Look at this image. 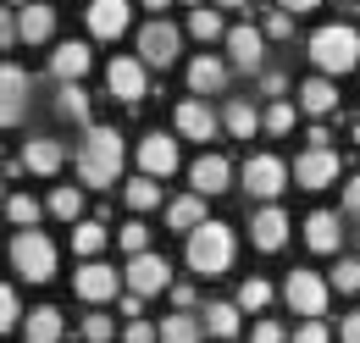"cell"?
Instances as JSON below:
<instances>
[{
	"instance_id": "50",
	"label": "cell",
	"mask_w": 360,
	"mask_h": 343,
	"mask_svg": "<svg viewBox=\"0 0 360 343\" xmlns=\"http://www.w3.org/2000/svg\"><path fill=\"white\" fill-rule=\"evenodd\" d=\"M321 0H277V11H288V17H300V11H316Z\"/></svg>"
},
{
	"instance_id": "55",
	"label": "cell",
	"mask_w": 360,
	"mask_h": 343,
	"mask_svg": "<svg viewBox=\"0 0 360 343\" xmlns=\"http://www.w3.org/2000/svg\"><path fill=\"white\" fill-rule=\"evenodd\" d=\"M0 200H6V177H0Z\"/></svg>"
},
{
	"instance_id": "10",
	"label": "cell",
	"mask_w": 360,
	"mask_h": 343,
	"mask_svg": "<svg viewBox=\"0 0 360 343\" xmlns=\"http://www.w3.org/2000/svg\"><path fill=\"white\" fill-rule=\"evenodd\" d=\"M244 188H250V200H277L283 188H288V167L277 161V155H250L244 161Z\"/></svg>"
},
{
	"instance_id": "12",
	"label": "cell",
	"mask_w": 360,
	"mask_h": 343,
	"mask_svg": "<svg viewBox=\"0 0 360 343\" xmlns=\"http://www.w3.org/2000/svg\"><path fill=\"white\" fill-rule=\"evenodd\" d=\"M139 172L155 177V183L172 177V172H178V138H172V133H144V138H139Z\"/></svg>"
},
{
	"instance_id": "54",
	"label": "cell",
	"mask_w": 360,
	"mask_h": 343,
	"mask_svg": "<svg viewBox=\"0 0 360 343\" xmlns=\"http://www.w3.org/2000/svg\"><path fill=\"white\" fill-rule=\"evenodd\" d=\"M183 6H205V0H183Z\"/></svg>"
},
{
	"instance_id": "41",
	"label": "cell",
	"mask_w": 360,
	"mask_h": 343,
	"mask_svg": "<svg viewBox=\"0 0 360 343\" xmlns=\"http://www.w3.org/2000/svg\"><path fill=\"white\" fill-rule=\"evenodd\" d=\"M294 343H333V332H327L321 316H305V321L294 327Z\"/></svg>"
},
{
	"instance_id": "38",
	"label": "cell",
	"mask_w": 360,
	"mask_h": 343,
	"mask_svg": "<svg viewBox=\"0 0 360 343\" xmlns=\"http://www.w3.org/2000/svg\"><path fill=\"white\" fill-rule=\"evenodd\" d=\"M327 288H338V294H360V260H338V271L327 277Z\"/></svg>"
},
{
	"instance_id": "43",
	"label": "cell",
	"mask_w": 360,
	"mask_h": 343,
	"mask_svg": "<svg viewBox=\"0 0 360 343\" xmlns=\"http://www.w3.org/2000/svg\"><path fill=\"white\" fill-rule=\"evenodd\" d=\"M261 34H266V39H288V34H294V17L271 6V11H266V28H261Z\"/></svg>"
},
{
	"instance_id": "35",
	"label": "cell",
	"mask_w": 360,
	"mask_h": 343,
	"mask_svg": "<svg viewBox=\"0 0 360 343\" xmlns=\"http://www.w3.org/2000/svg\"><path fill=\"white\" fill-rule=\"evenodd\" d=\"M188 34H194L200 44L222 39L227 28H222V17H217V6H188Z\"/></svg>"
},
{
	"instance_id": "27",
	"label": "cell",
	"mask_w": 360,
	"mask_h": 343,
	"mask_svg": "<svg viewBox=\"0 0 360 343\" xmlns=\"http://www.w3.org/2000/svg\"><path fill=\"white\" fill-rule=\"evenodd\" d=\"M200 332H211V338H238V304L227 299H211L205 304V316H200Z\"/></svg>"
},
{
	"instance_id": "5",
	"label": "cell",
	"mask_w": 360,
	"mask_h": 343,
	"mask_svg": "<svg viewBox=\"0 0 360 343\" xmlns=\"http://www.w3.org/2000/svg\"><path fill=\"white\" fill-rule=\"evenodd\" d=\"M128 294H139V299H150V294H161V288H172V266H167V255H155V250H139V255H128Z\"/></svg>"
},
{
	"instance_id": "18",
	"label": "cell",
	"mask_w": 360,
	"mask_h": 343,
	"mask_svg": "<svg viewBox=\"0 0 360 343\" xmlns=\"http://www.w3.org/2000/svg\"><path fill=\"white\" fill-rule=\"evenodd\" d=\"M217 111L205 105V100H183L178 105V138H194V144H205V138H217Z\"/></svg>"
},
{
	"instance_id": "52",
	"label": "cell",
	"mask_w": 360,
	"mask_h": 343,
	"mask_svg": "<svg viewBox=\"0 0 360 343\" xmlns=\"http://www.w3.org/2000/svg\"><path fill=\"white\" fill-rule=\"evenodd\" d=\"M144 6H150V11H155V17H161V11H167V6H172V0H144Z\"/></svg>"
},
{
	"instance_id": "53",
	"label": "cell",
	"mask_w": 360,
	"mask_h": 343,
	"mask_svg": "<svg viewBox=\"0 0 360 343\" xmlns=\"http://www.w3.org/2000/svg\"><path fill=\"white\" fill-rule=\"evenodd\" d=\"M217 6H233V11H238V6H250V0H217Z\"/></svg>"
},
{
	"instance_id": "13",
	"label": "cell",
	"mask_w": 360,
	"mask_h": 343,
	"mask_svg": "<svg viewBox=\"0 0 360 343\" xmlns=\"http://www.w3.org/2000/svg\"><path fill=\"white\" fill-rule=\"evenodd\" d=\"M288 227H294V221H288V216L277 211V205H261V211L250 216V244H255V250H261V255H277V250H283V244H288Z\"/></svg>"
},
{
	"instance_id": "22",
	"label": "cell",
	"mask_w": 360,
	"mask_h": 343,
	"mask_svg": "<svg viewBox=\"0 0 360 343\" xmlns=\"http://www.w3.org/2000/svg\"><path fill=\"white\" fill-rule=\"evenodd\" d=\"M188 89H194V94H222L227 89V61L222 56H194V61H188Z\"/></svg>"
},
{
	"instance_id": "21",
	"label": "cell",
	"mask_w": 360,
	"mask_h": 343,
	"mask_svg": "<svg viewBox=\"0 0 360 343\" xmlns=\"http://www.w3.org/2000/svg\"><path fill=\"white\" fill-rule=\"evenodd\" d=\"M61 161H67V150H61L56 138H28V144H22V161H17V167H22V172H34V177H56V172H61Z\"/></svg>"
},
{
	"instance_id": "19",
	"label": "cell",
	"mask_w": 360,
	"mask_h": 343,
	"mask_svg": "<svg viewBox=\"0 0 360 343\" xmlns=\"http://www.w3.org/2000/svg\"><path fill=\"white\" fill-rule=\"evenodd\" d=\"M89 67H94V50H89V44H78V39H67V44L50 50V72H56L61 84H78Z\"/></svg>"
},
{
	"instance_id": "56",
	"label": "cell",
	"mask_w": 360,
	"mask_h": 343,
	"mask_svg": "<svg viewBox=\"0 0 360 343\" xmlns=\"http://www.w3.org/2000/svg\"><path fill=\"white\" fill-rule=\"evenodd\" d=\"M6 6H22V0H6Z\"/></svg>"
},
{
	"instance_id": "40",
	"label": "cell",
	"mask_w": 360,
	"mask_h": 343,
	"mask_svg": "<svg viewBox=\"0 0 360 343\" xmlns=\"http://www.w3.org/2000/svg\"><path fill=\"white\" fill-rule=\"evenodd\" d=\"M17 316H22L17 288H11V283H0V332H11V327H17Z\"/></svg>"
},
{
	"instance_id": "7",
	"label": "cell",
	"mask_w": 360,
	"mask_h": 343,
	"mask_svg": "<svg viewBox=\"0 0 360 343\" xmlns=\"http://www.w3.org/2000/svg\"><path fill=\"white\" fill-rule=\"evenodd\" d=\"M283 299L294 304V316H327L333 288H327V277H316V271H288V283H283Z\"/></svg>"
},
{
	"instance_id": "30",
	"label": "cell",
	"mask_w": 360,
	"mask_h": 343,
	"mask_svg": "<svg viewBox=\"0 0 360 343\" xmlns=\"http://www.w3.org/2000/svg\"><path fill=\"white\" fill-rule=\"evenodd\" d=\"M205 221V194H178L172 205H167V227L172 233H188V227H200Z\"/></svg>"
},
{
	"instance_id": "49",
	"label": "cell",
	"mask_w": 360,
	"mask_h": 343,
	"mask_svg": "<svg viewBox=\"0 0 360 343\" xmlns=\"http://www.w3.org/2000/svg\"><path fill=\"white\" fill-rule=\"evenodd\" d=\"M338 343H360V310H355V316H344V327H338Z\"/></svg>"
},
{
	"instance_id": "6",
	"label": "cell",
	"mask_w": 360,
	"mask_h": 343,
	"mask_svg": "<svg viewBox=\"0 0 360 343\" xmlns=\"http://www.w3.org/2000/svg\"><path fill=\"white\" fill-rule=\"evenodd\" d=\"M178 50H183V34L167 22V17H155V22L139 28V61H144V67H172Z\"/></svg>"
},
{
	"instance_id": "8",
	"label": "cell",
	"mask_w": 360,
	"mask_h": 343,
	"mask_svg": "<svg viewBox=\"0 0 360 343\" xmlns=\"http://www.w3.org/2000/svg\"><path fill=\"white\" fill-rule=\"evenodd\" d=\"M28 94H34L28 72L11 67V61H0V128H17L28 117Z\"/></svg>"
},
{
	"instance_id": "17",
	"label": "cell",
	"mask_w": 360,
	"mask_h": 343,
	"mask_svg": "<svg viewBox=\"0 0 360 343\" xmlns=\"http://www.w3.org/2000/svg\"><path fill=\"white\" fill-rule=\"evenodd\" d=\"M188 183H194V194H227L233 188V167H227V155H200L194 167H188Z\"/></svg>"
},
{
	"instance_id": "11",
	"label": "cell",
	"mask_w": 360,
	"mask_h": 343,
	"mask_svg": "<svg viewBox=\"0 0 360 343\" xmlns=\"http://www.w3.org/2000/svg\"><path fill=\"white\" fill-rule=\"evenodd\" d=\"M105 89L122 100V105H139L144 94H150V78H144V61L139 56H117L111 67H105Z\"/></svg>"
},
{
	"instance_id": "15",
	"label": "cell",
	"mask_w": 360,
	"mask_h": 343,
	"mask_svg": "<svg viewBox=\"0 0 360 343\" xmlns=\"http://www.w3.org/2000/svg\"><path fill=\"white\" fill-rule=\"evenodd\" d=\"M72 294H78L84 304H105L111 294H117V271L100 266V260H84V266L72 271Z\"/></svg>"
},
{
	"instance_id": "44",
	"label": "cell",
	"mask_w": 360,
	"mask_h": 343,
	"mask_svg": "<svg viewBox=\"0 0 360 343\" xmlns=\"http://www.w3.org/2000/svg\"><path fill=\"white\" fill-rule=\"evenodd\" d=\"M250 343H288V332H283V321H255Z\"/></svg>"
},
{
	"instance_id": "36",
	"label": "cell",
	"mask_w": 360,
	"mask_h": 343,
	"mask_svg": "<svg viewBox=\"0 0 360 343\" xmlns=\"http://www.w3.org/2000/svg\"><path fill=\"white\" fill-rule=\"evenodd\" d=\"M261 128H266L271 138H283V133H294V105H288V100H271L266 111H261Z\"/></svg>"
},
{
	"instance_id": "34",
	"label": "cell",
	"mask_w": 360,
	"mask_h": 343,
	"mask_svg": "<svg viewBox=\"0 0 360 343\" xmlns=\"http://www.w3.org/2000/svg\"><path fill=\"white\" fill-rule=\"evenodd\" d=\"M0 211L11 216V227H39V216H45V205H39L34 194H6V200H0Z\"/></svg>"
},
{
	"instance_id": "46",
	"label": "cell",
	"mask_w": 360,
	"mask_h": 343,
	"mask_svg": "<svg viewBox=\"0 0 360 343\" xmlns=\"http://www.w3.org/2000/svg\"><path fill=\"white\" fill-rule=\"evenodd\" d=\"M261 94L283 100V94H288V78H283V72H261Z\"/></svg>"
},
{
	"instance_id": "2",
	"label": "cell",
	"mask_w": 360,
	"mask_h": 343,
	"mask_svg": "<svg viewBox=\"0 0 360 343\" xmlns=\"http://www.w3.org/2000/svg\"><path fill=\"white\" fill-rule=\"evenodd\" d=\"M311 61L321 78H344L360 67V28L355 22H327L311 34Z\"/></svg>"
},
{
	"instance_id": "42",
	"label": "cell",
	"mask_w": 360,
	"mask_h": 343,
	"mask_svg": "<svg viewBox=\"0 0 360 343\" xmlns=\"http://www.w3.org/2000/svg\"><path fill=\"white\" fill-rule=\"evenodd\" d=\"M111 316H84V343H111Z\"/></svg>"
},
{
	"instance_id": "31",
	"label": "cell",
	"mask_w": 360,
	"mask_h": 343,
	"mask_svg": "<svg viewBox=\"0 0 360 343\" xmlns=\"http://www.w3.org/2000/svg\"><path fill=\"white\" fill-rule=\"evenodd\" d=\"M56 117L89 128V94H84V84H61V94H56Z\"/></svg>"
},
{
	"instance_id": "29",
	"label": "cell",
	"mask_w": 360,
	"mask_h": 343,
	"mask_svg": "<svg viewBox=\"0 0 360 343\" xmlns=\"http://www.w3.org/2000/svg\"><path fill=\"white\" fill-rule=\"evenodd\" d=\"M105 238H111V233H105V221H89V216H78V221H72V255H78V260H94L100 250H105Z\"/></svg>"
},
{
	"instance_id": "47",
	"label": "cell",
	"mask_w": 360,
	"mask_h": 343,
	"mask_svg": "<svg viewBox=\"0 0 360 343\" xmlns=\"http://www.w3.org/2000/svg\"><path fill=\"white\" fill-rule=\"evenodd\" d=\"M17 39V17H11V6H0V50H11Z\"/></svg>"
},
{
	"instance_id": "32",
	"label": "cell",
	"mask_w": 360,
	"mask_h": 343,
	"mask_svg": "<svg viewBox=\"0 0 360 343\" xmlns=\"http://www.w3.org/2000/svg\"><path fill=\"white\" fill-rule=\"evenodd\" d=\"M122 200H128V211H155V205H161V183H155V177H144V172H139L134 183H128V188H122Z\"/></svg>"
},
{
	"instance_id": "51",
	"label": "cell",
	"mask_w": 360,
	"mask_h": 343,
	"mask_svg": "<svg viewBox=\"0 0 360 343\" xmlns=\"http://www.w3.org/2000/svg\"><path fill=\"white\" fill-rule=\"evenodd\" d=\"M172 304H178V310H194V288H188V283H178V288H172Z\"/></svg>"
},
{
	"instance_id": "3",
	"label": "cell",
	"mask_w": 360,
	"mask_h": 343,
	"mask_svg": "<svg viewBox=\"0 0 360 343\" xmlns=\"http://www.w3.org/2000/svg\"><path fill=\"white\" fill-rule=\"evenodd\" d=\"M233 227L227 221H200V227H188V271H200V277H222L227 266H233Z\"/></svg>"
},
{
	"instance_id": "1",
	"label": "cell",
	"mask_w": 360,
	"mask_h": 343,
	"mask_svg": "<svg viewBox=\"0 0 360 343\" xmlns=\"http://www.w3.org/2000/svg\"><path fill=\"white\" fill-rule=\"evenodd\" d=\"M72 167H78V177H84L89 188H111V183L122 177V133L89 122V128H84V144H78V155H72Z\"/></svg>"
},
{
	"instance_id": "24",
	"label": "cell",
	"mask_w": 360,
	"mask_h": 343,
	"mask_svg": "<svg viewBox=\"0 0 360 343\" xmlns=\"http://www.w3.org/2000/svg\"><path fill=\"white\" fill-rule=\"evenodd\" d=\"M300 111H305V117H333V111H338V84L321 78V72H316L311 84H300Z\"/></svg>"
},
{
	"instance_id": "37",
	"label": "cell",
	"mask_w": 360,
	"mask_h": 343,
	"mask_svg": "<svg viewBox=\"0 0 360 343\" xmlns=\"http://www.w3.org/2000/svg\"><path fill=\"white\" fill-rule=\"evenodd\" d=\"M233 304H238V310H266V304H271V283H261V277H244Z\"/></svg>"
},
{
	"instance_id": "23",
	"label": "cell",
	"mask_w": 360,
	"mask_h": 343,
	"mask_svg": "<svg viewBox=\"0 0 360 343\" xmlns=\"http://www.w3.org/2000/svg\"><path fill=\"white\" fill-rule=\"evenodd\" d=\"M338 238H344L338 211H311V216H305V244H311L316 255H333V250H338Z\"/></svg>"
},
{
	"instance_id": "16",
	"label": "cell",
	"mask_w": 360,
	"mask_h": 343,
	"mask_svg": "<svg viewBox=\"0 0 360 343\" xmlns=\"http://www.w3.org/2000/svg\"><path fill=\"white\" fill-rule=\"evenodd\" d=\"M128 17H134L128 0H89V34L94 39H122L128 34Z\"/></svg>"
},
{
	"instance_id": "20",
	"label": "cell",
	"mask_w": 360,
	"mask_h": 343,
	"mask_svg": "<svg viewBox=\"0 0 360 343\" xmlns=\"http://www.w3.org/2000/svg\"><path fill=\"white\" fill-rule=\"evenodd\" d=\"M50 34H56V6L28 0V6L17 11V39H22V44H45Z\"/></svg>"
},
{
	"instance_id": "45",
	"label": "cell",
	"mask_w": 360,
	"mask_h": 343,
	"mask_svg": "<svg viewBox=\"0 0 360 343\" xmlns=\"http://www.w3.org/2000/svg\"><path fill=\"white\" fill-rule=\"evenodd\" d=\"M122 343H155V327H150V321H128V332H122Z\"/></svg>"
},
{
	"instance_id": "14",
	"label": "cell",
	"mask_w": 360,
	"mask_h": 343,
	"mask_svg": "<svg viewBox=\"0 0 360 343\" xmlns=\"http://www.w3.org/2000/svg\"><path fill=\"white\" fill-rule=\"evenodd\" d=\"M227 61L233 67H244V72H261V61H266V34L261 28H250V22H238V28H227Z\"/></svg>"
},
{
	"instance_id": "9",
	"label": "cell",
	"mask_w": 360,
	"mask_h": 343,
	"mask_svg": "<svg viewBox=\"0 0 360 343\" xmlns=\"http://www.w3.org/2000/svg\"><path fill=\"white\" fill-rule=\"evenodd\" d=\"M300 188H327V183H338V150L333 144H305V155L294 161L288 172Z\"/></svg>"
},
{
	"instance_id": "33",
	"label": "cell",
	"mask_w": 360,
	"mask_h": 343,
	"mask_svg": "<svg viewBox=\"0 0 360 343\" xmlns=\"http://www.w3.org/2000/svg\"><path fill=\"white\" fill-rule=\"evenodd\" d=\"M45 211L56 216V221H78V216H84V194H78L72 183H56V188H50V205H45Z\"/></svg>"
},
{
	"instance_id": "26",
	"label": "cell",
	"mask_w": 360,
	"mask_h": 343,
	"mask_svg": "<svg viewBox=\"0 0 360 343\" xmlns=\"http://www.w3.org/2000/svg\"><path fill=\"white\" fill-rule=\"evenodd\" d=\"M217 122H222V128L233 133V138H255V133H261V111H255L250 100H227Z\"/></svg>"
},
{
	"instance_id": "25",
	"label": "cell",
	"mask_w": 360,
	"mask_h": 343,
	"mask_svg": "<svg viewBox=\"0 0 360 343\" xmlns=\"http://www.w3.org/2000/svg\"><path fill=\"white\" fill-rule=\"evenodd\" d=\"M155 343H205V332H200V316H194V310L161 316V327H155Z\"/></svg>"
},
{
	"instance_id": "28",
	"label": "cell",
	"mask_w": 360,
	"mask_h": 343,
	"mask_svg": "<svg viewBox=\"0 0 360 343\" xmlns=\"http://www.w3.org/2000/svg\"><path fill=\"white\" fill-rule=\"evenodd\" d=\"M22 338H28V343H61V310H56V304L28 310V321H22Z\"/></svg>"
},
{
	"instance_id": "48",
	"label": "cell",
	"mask_w": 360,
	"mask_h": 343,
	"mask_svg": "<svg viewBox=\"0 0 360 343\" xmlns=\"http://www.w3.org/2000/svg\"><path fill=\"white\" fill-rule=\"evenodd\" d=\"M344 211L360 221V177H349V183H344Z\"/></svg>"
},
{
	"instance_id": "39",
	"label": "cell",
	"mask_w": 360,
	"mask_h": 343,
	"mask_svg": "<svg viewBox=\"0 0 360 343\" xmlns=\"http://www.w3.org/2000/svg\"><path fill=\"white\" fill-rule=\"evenodd\" d=\"M117 244H122V255H139V250H150V227H144V221H128V227L117 233Z\"/></svg>"
},
{
	"instance_id": "4",
	"label": "cell",
	"mask_w": 360,
	"mask_h": 343,
	"mask_svg": "<svg viewBox=\"0 0 360 343\" xmlns=\"http://www.w3.org/2000/svg\"><path fill=\"white\" fill-rule=\"evenodd\" d=\"M11 266H17L22 283H50V277H56V244H50V233L17 227V238H11Z\"/></svg>"
}]
</instances>
